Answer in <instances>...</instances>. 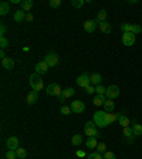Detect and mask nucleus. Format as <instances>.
Instances as JSON below:
<instances>
[{
  "mask_svg": "<svg viewBox=\"0 0 142 159\" xmlns=\"http://www.w3.org/2000/svg\"><path fill=\"white\" fill-rule=\"evenodd\" d=\"M60 4H61V0H50V6L54 7V9L55 7H58Z\"/></svg>",
  "mask_w": 142,
  "mask_h": 159,
  "instance_id": "obj_40",
  "label": "nucleus"
},
{
  "mask_svg": "<svg viewBox=\"0 0 142 159\" xmlns=\"http://www.w3.org/2000/svg\"><path fill=\"white\" fill-rule=\"evenodd\" d=\"M9 11H10V4L7 3V2H2V3H0V14H2V16H6Z\"/></svg>",
  "mask_w": 142,
  "mask_h": 159,
  "instance_id": "obj_22",
  "label": "nucleus"
},
{
  "mask_svg": "<svg viewBox=\"0 0 142 159\" xmlns=\"http://www.w3.org/2000/svg\"><path fill=\"white\" fill-rule=\"evenodd\" d=\"M75 94V90L74 88H65V90H63V95H64L65 98H68V97H73V95Z\"/></svg>",
  "mask_w": 142,
  "mask_h": 159,
  "instance_id": "obj_29",
  "label": "nucleus"
},
{
  "mask_svg": "<svg viewBox=\"0 0 142 159\" xmlns=\"http://www.w3.org/2000/svg\"><path fill=\"white\" fill-rule=\"evenodd\" d=\"M95 149H97V152H98V153H105V152H107V145H105L104 142H100Z\"/></svg>",
  "mask_w": 142,
  "mask_h": 159,
  "instance_id": "obj_31",
  "label": "nucleus"
},
{
  "mask_svg": "<svg viewBox=\"0 0 142 159\" xmlns=\"http://www.w3.org/2000/svg\"><path fill=\"white\" fill-rule=\"evenodd\" d=\"M84 132L87 136H95V138H98L100 136V132H98V128L95 125L94 121H88L87 124L84 125Z\"/></svg>",
  "mask_w": 142,
  "mask_h": 159,
  "instance_id": "obj_3",
  "label": "nucleus"
},
{
  "mask_svg": "<svg viewBox=\"0 0 142 159\" xmlns=\"http://www.w3.org/2000/svg\"><path fill=\"white\" fill-rule=\"evenodd\" d=\"M122 134H124V136L128 139H131L132 136H134V131H132L131 126H125V128L122 129Z\"/></svg>",
  "mask_w": 142,
  "mask_h": 159,
  "instance_id": "obj_26",
  "label": "nucleus"
},
{
  "mask_svg": "<svg viewBox=\"0 0 142 159\" xmlns=\"http://www.w3.org/2000/svg\"><path fill=\"white\" fill-rule=\"evenodd\" d=\"M97 21L95 20H87V21H84V30L85 31H88V33H94L95 31V29H97Z\"/></svg>",
  "mask_w": 142,
  "mask_h": 159,
  "instance_id": "obj_14",
  "label": "nucleus"
},
{
  "mask_svg": "<svg viewBox=\"0 0 142 159\" xmlns=\"http://www.w3.org/2000/svg\"><path fill=\"white\" fill-rule=\"evenodd\" d=\"M107 101V97L105 95H97L94 98V105H97V107H100V105H104V102Z\"/></svg>",
  "mask_w": 142,
  "mask_h": 159,
  "instance_id": "obj_24",
  "label": "nucleus"
},
{
  "mask_svg": "<svg viewBox=\"0 0 142 159\" xmlns=\"http://www.w3.org/2000/svg\"><path fill=\"white\" fill-rule=\"evenodd\" d=\"M105 114H107L105 111H97V112H94L92 121L95 122L97 128L102 129V128H107V126H108V124H107V119H105Z\"/></svg>",
  "mask_w": 142,
  "mask_h": 159,
  "instance_id": "obj_2",
  "label": "nucleus"
},
{
  "mask_svg": "<svg viewBox=\"0 0 142 159\" xmlns=\"http://www.w3.org/2000/svg\"><path fill=\"white\" fill-rule=\"evenodd\" d=\"M77 155L78 156H85V152L84 151H77Z\"/></svg>",
  "mask_w": 142,
  "mask_h": 159,
  "instance_id": "obj_45",
  "label": "nucleus"
},
{
  "mask_svg": "<svg viewBox=\"0 0 142 159\" xmlns=\"http://www.w3.org/2000/svg\"><path fill=\"white\" fill-rule=\"evenodd\" d=\"M16 152H17V156H19L20 159H24L26 156H27V151H26L24 148H19Z\"/></svg>",
  "mask_w": 142,
  "mask_h": 159,
  "instance_id": "obj_32",
  "label": "nucleus"
},
{
  "mask_svg": "<svg viewBox=\"0 0 142 159\" xmlns=\"http://www.w3.org/2000/svg\"><path fill=\"white\" fill-rule=\"evenodd\" d=\"M33 6H34L33 0H23V2H20L21 10H24L26 13H27V11H30L31 9H33Z\"/></svg>",
  "mask_w": 142,
  "mask_h": 159,
  "instance_id": "obj_17",
  "label": "nucleus"
},
{
  "mask_svg": "<svg viewBox=\"0 0 142 159\" xmlns=\"http://www.w3.org/2000/svg\"><path fill=\"white\" fill-rule=\"evenodd\" d=\"M60 111H61V114H63V115H70L71 112H73V111H71V108H70V107H67V105H63Z\"/></svg>",
  "mask_w": 142,
  "mask_h": 159,
  "instance_id": "obj_35",
  "label": "nucleus"
},
{
  "mask_svg": "<svg viewBox=\"0 0 142 159\" xmlns=\"http://www.w3.org/2000/svg\"><path fill=\"white\" fill-rule=\"evenodd\" d=\"M37 98H38L37 92H36V91H30V92L27 94V98H26V102H27L29 105H33V104H36V102H37Z\"/></svg>",
  "mask_w": 142,
  "mask_h": 159,
  "instance_id": "obj_18",
  "label": "nucleus"
},
{
  "mask_svg": "<svg viewBox=\"0 0 142 159\" xmlns=\"http://www.w3.org/2000/svg\"><path fill=\"white\" fill-rule=\"evenodd\" d=\"M85 92H87V95H92L95 92V87H92V85H88V87L85 88Z\"/></svg>",
  "mask_w": 142,
  "mask_h": 159,
  "instance_id": "obj_39",
  "label": "nucleus"
},
{
  "mask_svg": "<svg viewBox=\"0 0 142 159\" xmlns=\"http://www.w3.org/2000/svg\"><path fill=\"white\" fill-rule=\"evenodd\" d=\"M85 145H87V148H90V149H95L97 148V145H98V141H97L95 136H88Z\"/></svg>",
  "mask_w": 142,
  "mask_h": 159,
  "instance_id": "obj_21",
  "label": "nucleus"
},
{
  "mask_svg": "<svg viewBox=\"0 0 142 159\" xmlns=\"http://www.w3.org/2000/svg\"><path fill=\"white\" fill-rule=\"evenodd\" d=\"M19 156H17V152L16 151H11V149H7L6 152V159H17Z\"/></svg>",
  "mask_w": 142,
  "mask_h": 159,
  "instance_id": "obj_30",
  "label": "nucleus"
},
{
  "mask_svg": "<svg viewBox=\"0 0 142 159\" xmlns=\"http://www.w3.org/2000/svg\"><path fill=\"white\" fill-rule=\"evenodd\" d=\"M26 16H27V13H26L24 10H21V9H19V10L14 11L13 19H14V21H16V23H21L23 20H26Z\"/></svg>",
  "mask_w": 142,
  "mask_h": 159,
  "instance_id": "obj_13",
  "label": "nucleus"
},
{
  "mask_svg": "<svg viewBox=\"0 0 142 159\" xmlns=\"http://www.w3.org/2000/svg\"><path fill=\"white\" fill-rule=\"evenodd\" d=\"M90 80H91V84H94L95 87H97V85H101L102 77L100 73H92V74L90 75Z\"/></svg>",
  "mask_w": 142,
  "mask_h": 159,
  "instance_id": "obj_16",
  "label": "nucleus"
},
{
  "mask_svg": "<svg viewBox=\"0 0 142 159\" xmlns=\"http://www.w3.org/2000/svg\"><path fill=\"white\" fill-rule=\"evenodd\" d=\"M105 97H107V99L118 98V97H119V87H118V85H109V87L107 88Z\"/></svg>",
  "mask_w": 142,
  "mask_h": 159,
  "instance_id": "obj_6",
  "label": "nucleus"
},
{
  "mask_svg": "<svg viewBox=\"0 0 142 159\" xmlns=\"http://www.w3.org/2000/svg\"><path fill=\"white\" fill-rule=\"evenodd\" d=\"M0 47H2V50L9 47V40H7L6 37H0Z\"/></svg>",
  "mask_w": 142,
  "mask_h": 159,
  "instance_id": "obj_36",
  "label": "nucleus"
},
{
  "mask_svg": "<svg viewBox=\"0 0 142 159\" xmlns=\"http://www.w3.org/2000/svg\"><path fill=\"white\" fill-rule=\"evenodd\" d=\"M6 145H7V148L11 149V151H17V149L20 148L17 136H9V139L6 141Z\"/></svg>",
  "mask_w": 142,
  "mask_h": 159,
  "instance_id": "obj_11",
  "label": "nucleus"
},
{
  "mask_svg": "<svg viewBox=\"0 0 142 159\" xmlns=\"http://www.w3.org/2000/svg\"><path fill=\"white\" fill-rule=\"evenodd\" d=\"M0 58H2V60H4V58H6V53H4V50L0 51Z\"/></svg>",
  "mask_w": 142,
  "mask_h": 159,
  "instance_id": "obj_44",
  "label": "nucleus"
},
{
  "mask_svg": "<svg viewBox=\"0 0 142 159\" xmlns=\"http://www.w3.org/2000/svg\"><path fill=\"white\" fill-rule=\"evenodd\" d=\"M118 124L122 126V128H125V126H129L131 125V121H129V118L126 115H124V114H119V118H118Z\"/></svg>",
  "mask_w": 142,
  "mask_h": 159,
  "instance_id": "obj_19",
  "label": "nucleus"
},
{
  "mask_svg": "<svg viewBox=\"0 0 142 159\" xmlns=\"http://www.w3.org/2000/svg\"><path fill=\"white\" fill-rule=\"evenodd\" d=\"M135 34L134 33H124L122 34V43H124V46H126V47H131V46H134L135 44Z\"/></svg>",
  "mask_w": 142,
  "mask_h": 159,
  "instance_id": "obj_8",
  "label": "nucleus"
},
{
  "mask_svg": "<svg viewBox=\"0 0 142 159\" xmlns=\"http://www.w3.org/2000/svg\"><path fill=\"white\" fill-rule=\"evenodd\" d=\"M46 92H47L48 95L58 97V95L63 94V90H61V87L57 84V82H51L50 85H47V87H46Z\"/></svg>",
  "mask_w": 142,
  "mask_h": 159,
  "instance_id": "obj_5",
  "label": "nucleus"
},
{
  "mask_svg": "<svg viewBox=\"0 0 142 159\" xmlns=\"http://www.w3.org/2000/svg\"><path fill=\"white\" fill-rule=\"evenodd\" d=\"M84 3H85V0H73V2H71V4L74 7H77V9H81V7L84 6Z\"/></svg>",
  "mask_w": 142,
  "mask_h": 159,
  "instance_id": "obj_34",
  "label": "nucleus"
},
{
  "mask_svg": "<svg viewBox=\"0 0 142 159\" xmlns=\"http://www.w3.org/2000/svg\"><path fill=\"white\" fill-rule=\"evenodd\" d=\"M115 108V104L112 99H107V101L104 102V111L105 112H112Z\"/></svg>",
  "mask_w": 142,
  "mask_h": 159,
  "instance_id": "obj_23",
  "label": "nucleus"
},
{
  "mask_svg": "<svg viewBox=\"0 0 142 159\" xmlns=\"http://www.w3.org/2000/svg\"><path fill=\"white\" fill-rule=\"evenodd\" d=\"M0 34H2V37H4V34H6V26L3 23L0 24Z\"/></svg>",
  "mask_w": 142,
  "mask_h": 159,
  "instance_id": "obj_41",
  "label": "nucleus"
},
{
  "mask_svg": "<svg viewBox=\"0 0 142 159\" xmlns=\"http://www.w3.org/2000/svg\"><path fill=\"white\" fill-rule=\"evenodd\" d=\"M95 92L98 95H105V92H107V88L104 87V85H97L95 87Z\"/></svg>",
  "mask_w": 142,
  "mask_h": 159,
  "instance_id": "obj_33",
  "label": "nucleus"
},
{
  "mask_svg": "<svg viewBox=\"0 0 142 159\" xmlns=\"http://www.w3.org/2000/svg\"><path fill=\"white\" fill-rule=\"evenodd\" d=\"M121 30L124 33H134V34H139L142 31V27L138 24H131V23H122L121 24Z\"/></svg>",
  "mask_w": 142,
  "mask_h": 159,
  "instance_id": "obj_4",
  "label": "nucleus"
},
{
  "mask_svg": "<svg viewBox=\"0 0 142 159\" xmlns=\"http://www.w3.org/2000/svg\"><path fill=\"white\" fill-rule=\"evenodd\" d=\"M71 144H73V145L74 146H80L82 144V136L81 135H74L73 136V138H71Z\"/></svg>",
  "mask_w": 142,
  "mask_h": 159,
  "instance_id": "obj_25",
  "label": "nucleus"
},
{
  "mask_svg": "<svg viewBox=\"0 0 142 159\" xmlns=\"http://www.w3.org/2000/svg\"><path fill=\"white\" fill-rule=\"evenodd\" d=\"M2 67L6 70H13L14 68V60L10 57H6L4 60H2Z\"/></svg>",
  "mask_w": 142,
  "mask_h": 159,
  "instance_id": "obj_15",
  "label": "nucleus"
},
{
  "mask_svg": "<svg viewBox=\"0 0 142 159\" xmlns=\"http://www.w3.org/2000/svg\"><path fill=\"white\" fill-rule=\"evenodd\" d=\"M70 108H71V111L74 112V114H81V112H84L85 105H84V102H82V101L75 99V101H73L70 104Z\"/></svg>",
  "mask_w": 142,
  "mask_h": 159,
  "instance_id": "obj_7",
  "label": "nucleus"
},
{
  "mask_svg": "<svg viewBox=\"0 0 142 159\" xmlns=\"http://www.w3.org/2000/svg\"><path fill=\"white\" fill-rule=\"evenodd\" d=\"M100 30L102 31V33L105 34H109L112 30V26L111 23H108V21H102V23H100Z\"/></svg>",
  "mask_w": 142,
  "mask_h": 159,
  "instance_id": "obj_20",
  "label": "nucleus"
},
{
  "mask_svg": "<svg viewBox=\"0 0 142 159\" xmlns=\"http://www.w3.org/2000/svg\"><path fill=\"white\" fill-rule=\"evenodd\" d=\"M87 159H104V156H101V153H98V152H92L88 155Z\"/></svg>",
  "mask_w": 142,
  "mask_h": 159,
  "instance_id": "obj_37",
  "label": "nucleus"
},
{
  "mask_svg": "<svg viewBox=\"0 0 142 159\" xmlns=\"http://www.w3.org/2000/svg\"><path fill=\"white\" fill-rule=\"evenodd\" d=\"M26 20H27V21H33L34 20V16L31 13H27V16H26Z\"/></svg>",
  "mask_w": 142,
  "mask_h": 159,
  "instance_id": "obj_42",
  "label": "nucleus"
},
{
  "mask_svg": "<svg viewBox=\"0 0 142 159\" xmlns=\"http://www.w3.org/2000/svg\"><path fill=\"white\" fill-rule=\"evenodd\" d=\"M57 98H58V101H60V102H64V101H65V97H64V95H63V94H61V95H58Z\"/></svg>",
  "mask_w": 142,
  "mask_h": 159,
  "instance_id": "obj_43",
  "label": "nucleus"
},
{
  "mask_svg": "<svg viewBox=\"0 0 142 159\" xmlns=\"http://www.w3.org/2000/svg\"><path fill=\"white\" fill-rule=\"evenodd\" d=\"M44 61L48 64V67H55L58 64V55L55 53H48L46 57H44Z\"/></svg>",
  "mask_w": 142,
  "mask_h": 159,
  "instance_id": "obj_9",
  "label": "nucleus"
},
{
  "mask_svg": "<svg viewBox=\"0 0 142 159\" xmlns=\"http://www.w3.org/2000/svg\"><path fill=\"white\" fill-rule=\"evenodd\" d=\"M77 85L81 88H87L88 85H91V80H90V77L87 74H81L77 78Z\"/></svg>",
  "mask_w": 142,
  "mask_h": 159,
  "instance_id": "obj_10",
  "label": "nucleus"
},
{
  "mask_svg": "<svg viewBox=\"0 0 142 159\" xmlns=\"http://www.w3.org/2000/svg\"><path fill=\"white\" fill-rule=\"evenodd\" d=\"M30 85H31V88H33V91H36V92L41 91V90L44 88V82H43L41 75L37 74V73L31 74L30 75Z\"/></svg>",
  "mask_w": 142,
  "mask_h": 159,
  "instance_id": "obj_1",
  "label": "nucleus"
},
{
  "mask_svg": "<svg viewBox=\"0 0 142 159\" xmlns=\"http://www.w3.org/2000/svg\"><path fill=\"white\" fill-rule=\"evenodd\" d=\"M104 159H117V156H115L114 152H109V151H107V152L104 153Z\"/></svg>",
  "mask_w": 142,
  "mask_h": 159,
  "instance_id": "obj_38",
  "label": "nucleus"
},
{
  "mask_svg": "<svg viewBox=\"0 0 142 159\" xmlns=\"http://www.w3.org/2000/svg\"><path fill=\"white\" fill-rule=\"evenodd\" d=\"M48 64L47 63H46V61H40V63H37V64H36V67H34V70H36V73H37V74H46V73L48 71Z\"/></svg>",
  "mask_w": 142,
  "mask_h": 159,
  "instance_id": "obj_12",
  "label": "nucleus"
},
{
  "mask_svg": "<svg viewBox=\"0 0 142 159\" xmlns=\"http://www.w3.org/2000/svg\"><path fill=\"white\" fill-rule=\"evenodd\" d=\"M97 20H98L100 23L107 21V10H105V9H101V10L98 11V17H97Z\"/></svg>",
  "mask_w": 142,
  "mask_h": 159,
  "instance_id": "obj_27",
  "label": "nucleus"
},
{
  "mask_svg": "<svg viewBox=\"0 0 142 159\" xmlns=\"http://www.w3.org/2000/svg\"><path fill=\"white\" fill-rule=\"evenodd\" d=\"M132 131H134V136H141L142 135V125H139V124H134Z\"/></svg>",
  "mask_w": 142,
  "mask_h": 159,
  "instance_id": "obj_28",
  "label": "nucleus"
}]
</instances>
